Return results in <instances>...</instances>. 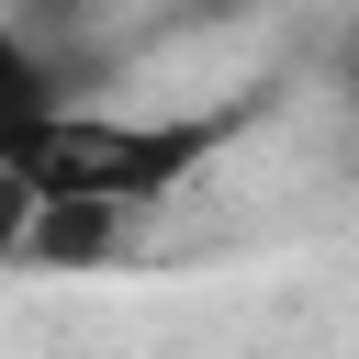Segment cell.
Listing matches in <instances>:
<instances>
[{
  "mask_svg": "<svg viewBox=\"0 0 359 359\" xmlns=\"http://www.w3.org/2000/svg\"><path fill=\"white\" fill-rule=\"evenodd\" d=\"M258 101H224V112H45V123H11V191L22 213H157L180 180H202L236 135H247Z\"/></svg>",
  "mask_w": 359,
  "mask_h": 359,
  "instance_id": "6da1fadb",
  "label": "cell"
}]
</instances>
